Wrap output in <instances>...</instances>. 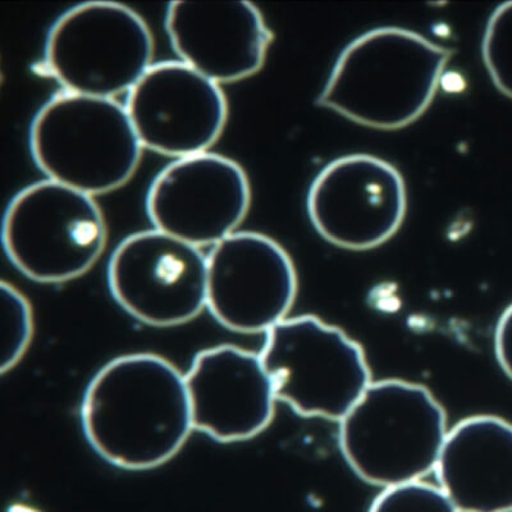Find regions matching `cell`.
I'll use <instances>...</instances> for the list:
<instances>
[{"label":"cell","mask_w":512,"mask_h":512,"mask_svg":"<svg viewBox=\"0 0 512 512\" xmlns=\"http://www.w3.org/2000/svg\"><path fill=\"white\" fill-rule=\"evenodd\" d=\"M81 420L91 447L127 470L168 463L194 429L184 374L149 352L104 365L86 388Z\"/></svg>","instance_id":"cell-1"},{"label":"cell","mask_w":512,"mask_h":512,"mask_svg":"<svg viewBox=\"0 0 512 512\" xmlns=\"http://www.w3.org/2000/svg\"><path fill=\"white\" fill-rule=\"evenodd\" d=\"M452 54L401 27L364 32L338 56L317 103L361 126L401 130L431 107Z\"/></svg>","instance_id":"cell-2"},{"label":"cell","mask_w":512,"mask_h":512,"mask_svg":"<svg viewBox=\"0 0 512 512\" xmlns=\"http://www.w3.org/2000/svg\"><path fill=\"white\" fill-rule=\"evenodd\" d=\"M445 409L422 384L372 382L340 422L338 441L359 478L388 488L436 470L447 437Z\"/></svg>","instance_id":"cell-3"},{"label":"cell","mask_w":512,"mask_h":512,"mask_svg":"<svg viewBox=\"0 0 512 512\" xmlns=\"http://www.w3.org/2000/svg\"><path fill=\"white\" fill-rule=\"evenodd\" d=\"M32 158L49 180L90 196L135 175L143 153L126 107L114 99L54 95L31 123Z\"/></svg>","instance_id":"cell-4"},{"label":"cell","mask_w":512,"mask_h":512,"mask_svg":"<svg viewBox=\"0 0 512 512\" xmlns=\"http://www.w3.org/2000/svg\"><path fill=\"white\" fill-rule=\"evenodd\" d=\"M265 335L259 355L277 400L305 418L341 422L372 383L363 347L314 315L283 319Z\"/></svg>","instance_id":"cell-5"},{"label":"cell","mask_w":512,"mask_h":512,"mask_svg":"<svg viewBox=\"0 0 512 512\" xmlns=\"http://www.w3.org/2000/svg\"><path fill=\"white\" fill-rule=\"evenodd\" d=\"M154 39L143 17L113 2L68 9L50 29L44 71L72 94L114 99L153 66Z\"/></svg>","instance_id":"cell-6"},{"label":"cell","mask_w":512,"mask_h":512,"mask_svg":"<svg viewBox=\"0 0 512 512\" xmlns=\"http://www.w3.org/2000/svg\"><path fill=\"white\" fill-rule=\"evenodd\" d=\"M107 237V223L93 196L52 180L18 192L3 219L9 260L40 283L84 276L103 254Z\"/></svg>","instance_id":"cell-7"},{"label":"cell","mask_w":512,"mask_h":512,"mask_svg":"<svg viewBox=\"0 0 512 512\" xmlns=\"http://www.w3.org/2000/svg\"><path fill=\"white\" fill-rule=\"evenodd\" d=\"M114 300L149 326H181L207 308L208 256L162 231L134 233L108 264Z\"/></svg>","instance_id":"cell-8"},{"label":"cell","mask_w":512,"mask_h":512,"mask_svg":"<svg viewBox=\"0 0 512 512\" xmlns=\"http://www.w3.org/2000/svg\"><path fill=\"white\" fill-rule=\"evenodd\" d=\"M315 230L337 248H378L400 230L408 194L399 169L370 154L329 162L314 178L306 199Z\"/></svg>","instance_id":"cell-9"},{"label":"cell","mask_w":512,"mask_h":512,"mask_svg":"<svg viewBox=\"0 0 512 512\" xmlns=\"http://www.w3.org/2000/svg\"><path fill=\"white\" fill-rule=\"evenodd\" d=\"M297 288L291 256L263 233H232L208 255L207 308L230 331L267 333L287 318Z\"/></svg>","instance_id":"cell-10"},{"label":"cell","mask_w":512,"mask_h":512,"mask_svg":"<svg viewBox=\"0 0 512 512\" xmlns=\"http://www.w3.org/2000/svg\"><path fill=\"white\" fill-rule=\"evenodd\" d=\"M251 204L248 175L223 155L181 158L159 173L148 192L146 210L155 230L189 244L217 245L235 233Z\"/></svg>","instance_id":"cell-11"},{"label":"cell","mask_w":512,"mask_h":512,"mask_svg":"<svg viewBox=\"0 0 512 512\" xmlns=\"http://www.w3.org/2000/svg\"><path fill=\"white\" fill-rule=\"evenodd\" d=\"M125 107L143 148L178 159L207 153L228 118L221 86L182 61L153 64Z\"/></svg>","instance_id":"cell-12"},{"label":"cell","mask_w":512,"mask_h":512,"mask_svg":"<svg viewBox=\"0 0 512 512\" xmlns=\"http://www.w3.org/2000/svg\"><path fill=\"white\" fill-rule=\"evenodd\" d=\"M185 378L194 429L213 440L248 441L272 423L278 400L259 354L212 347L195 356Z\"/></svg>","instance_id":"cell-13"},{"label":"cell","mask_w":512,"mask_h":512,"mask_svg":"<svg viewBox=\"0 0 512 512\" xmlns=\"http://www.w3.org/2000/svg\"><path fill=\"white\" fill-rule=\"evenodd\" d=\"M166 29L182 62L218 85L262 70L273 41L262 12L250 2H173Z\"/></svg>","instance_id":"cell-14"},{"label":"cell","mask_w":512,"mask_h":512,"mask_svg":"<svg viewBox=\"0 0 512 512\" xmlns=\"http://www.w3.org/2000/svg\"><path fill=\"white\" fill-rule=\"evenodd\" d=\"M434 473L459 512H512V423L495 415L461 420Z\"/></svg>","instance_id":"cell-15"},{"label":"cell","mask_w":512,"mask_h":512,"mask_svg":"<svg viewBox=\"0 0 512 512\" xmlns=\"http://www.w3.org/2000/svg\"><path fill=\"white\" fill-rule=\"evenodd\" d=\"M482 54L493 84L512 99V2L501 4L489 17Z\"/></svg>","instance_id":"cell-16"},{"label":"cell","mask_w":512,"mask_h":512,"mask_svg":"<svg viewBox=\"0 0 512 512\" xmlns=\"http://www.w3.org/2000/svg\"><path fill=\"white\" fill-rule=\"evenodd\" d=\"M2 373L16 367L34 333V318L26 297L16 287L2 282Z\"/></svg>","instance_id":"cell-17"},{"label":"cell","mask_w":512,"mask_h":512,"mask_svg":"<svg viewBox=\"0 0 512 512\" xmlns=\"http://www.w3.org/2000/svg\"><path fill=\"white\" fill-rule=\"evenodd\" d=\"M368 512H459L440 486L416 480L384 488Z\"/></svg>","instance_id":"cell-18"},{"label":"cell","mask_w":512,"mask_h":512,"mask_svg":"<svg viewBox=\"0 0 512 512\" xmlns=\"http://www.w3.org/2000/svg\"><path fill=\"white\" fill-rule=\"evenodd\" d=\"M495 352L498 364L512 381V304L498 319L495 332Z\"/></svg>","instance_id":"cell-19"}]
</instances>
